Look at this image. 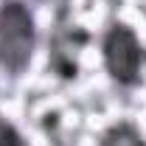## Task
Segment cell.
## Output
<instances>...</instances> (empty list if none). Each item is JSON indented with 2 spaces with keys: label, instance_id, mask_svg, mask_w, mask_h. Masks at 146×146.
Instances as JSON below:
<instances>
[{
  "label": "cell",
  "instance_id": "obj_1",
  "mask_svg": "<svg viewBox=\"0 0 146 146\" xmlns=\"http://www.w3.org/2000/svg\"><path fill=\"white\" fill-rule=\"evenodd\" d=\"M39 25L28 0H0V76L20 82L34 65Z\"/></svg>",
  "mask_w": 146,
  "mask_h": 146
},
{
  "label": "cell",
  "instance_id": "obj_2",
  "mask_svg": "<svg viewBox=\"0 0 146 146\" xmlns=\"http://www.w3.org/2000/svg\"><path fill=\"white\" fill-rule=\"evenodd\" d=\"M101 68L118 90H138L146 79V42L127 20L112 17L98 39Z\"/></svg>",
  "mask_w": 146,
  "mask_h": 146
},
{
  "label": "cell",
  "instance_id": "obj_3",
  "mask_svg": "<svg viewBox=\"0 0 146 146\" xmlns=\"http://www.w3.org/2000/svg\"><path fill=\"white\" fill-rule=\"evenodd\" d=\"M65 9H59L56 28H54V34H51L48 65H51V70H54L56 79L73 82L79 76V54H82V45L87 42V34L82 31V25L65 23Z\"/></svg>",
  "mask_w": 146,
  "mask_h": 146
},
{
  "label": "cell",
  "instance_id": "obj_4",
  "mask_svg": "<svg viewBox=\"0 0 146 146\" xmlns=\"http://www.w3.org/2000/svg\"><path fill=\"white\" fill-rule=\"evenodd\" d=\"M96 146H146V135L135 121L121 118V121H112L98 135V143Z\"/></svg>",
  "mask_w": 146,
  "mask_h": 146
},
{
  "label": "cell",
  "instance_id": "obj_5",
  "mask_svg": "<svg viewBox=\"0 0 146 146\" xmlns=\"http://www.w3.org/2000/svg\"><path fill=\"white\" fill-rule=\"evenodd\" d=\"M0 146H28L20 127L14 121H9L6 115H0Z\"/></svg>",
  "mask_w": 146,
  "mask_h": 146
},
{
  "label": "cell",
  "instance_id": "obj_6",
  "mask_svg": "<svg viewBox=\"0 0 146 146\" xmlns=\"http://www.w3.org/2000/svg\"><path fill=\"white\" fill-rule=\"evenodd\" d=\"M28 3H36V6H56V9H65L70 0H28Z\"/></svg>",
  "mask_w": 146,
  "mask_h": 146
}]
</instances>
